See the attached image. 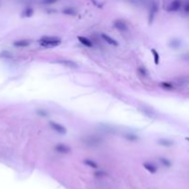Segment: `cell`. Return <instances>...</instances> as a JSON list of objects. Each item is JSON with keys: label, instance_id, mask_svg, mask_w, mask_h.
<instances>
[{"label": "cell", "instance_id": "obj_1", "mask_svg": "<svg viewBox=\"0 0 189 189\" xmlns=\"http://www.w3.org/2000/svg\"><path fill=\"white\" fill-rule=\"evenodd\" d=\"M39 44L45 48H54L61 44V40L56 37H49V36H43L38 41Z\"/></svg>", "mask_w": 189, "mask_h": 189}, {"label": "cell", "instance_id": "obj_2", "mask_svg": "<svg viewBox=\"0 0 189 189\" xmlns=\"http://www.w3.org/2000/svg\"><path fill=\"white\" fill-rule=\"evenodd\" d=\"M49 126H50V127L52 128V129L54 130L56 133H57V134H60V135L66 134V128L62 124L56 123V122H55V121H50Z\"/></svg>", "mask_w": 189, "mask_h": 189}, {"label": "cell", "instance_id": "obj_3", "mask_svg": "<svg viewBox=\"0 0 189 189\" xmlns=\"http://www.w3.org/2000/svg\"><path fill=\"white\" fill-rule=\"evenodd\" d=\"M54 149L60 154H69L71 152V148L64 143H58L55 146Z\"/></svg>", "mask_w": 189, "mask_h": 189}, {"label": "cell", "instance_id": "obj_4", "mask_svg": "<svg viewBox=\"0 0 189 189\" xmlns=\"http://www.w3.org/2000/svg\"><path fill=\"white\" fill-rule=\"evenodd\" d=\"M113 27H115L117 31L121 32H125L128 31V26L126 24V22L123 19H115L113 23Z\"/></svg>", "mask_w": 189, "mask_h": 189}, {"label": "cell", "instance_id": "obj_5", "mask_svg": "<svg viewBox=\"0 0 189 189\" xmlns=\"http://www.w3.org/2000/svg\"><path fill=\"white\" fill-rule=\"evenodd\" d=\"M54 63L56 64H59V65H62L64 66H67V67H71V69H76V67H78V64L72 61V60L69 59H57L55 60Z\"/></svg>", "mask_w": 189, "mask_h": 189}, {"label": "cell", "instance_id": "obj_6", "mask_svg": "<svg viewBox=\"0 0 189 189\" xmlns=\"http://www.w3.org/2000/svg\"><path fill=\"white\" fill-rule=\"evenodd\" d=\"M83 142H84L85 145H88L89 147H95L101 144L102 139L100 138H96V137H89L87 139H83Z\"/></svg>", "mask_w": 189, "mask_h": 189}, {"label": "cell", "instance_id": "obj_7", "mask_svg": "<svg viewBox=\"0 0 189 189\" xmlns=\"http://www.w3.org/2000/svg\"><path fill=\"white\" fill-rule=\"evenodd\" d=\"M182 6V1L181 0H173L167 7V11L169 12H176Z\"/></svg>", "mask_w": 189, "mask_h": 189}, {"label": "cell", "instance_id": "obj_8", "mask_svg": "<svg viewBox=\"0 0 189 189\" xmlns=\"http://www.w3.org/2000/svg\"><path fill=\"white\" fill-rule=\"evenodd\" d=\"M101 37H102V39L105 43H107L110 45H113V46H117V45H118V42L116 40L113 39V37H111L110 35L106 34V33H102Z\"/></svg>", "mask_w": 189, "mask_h": 189}, {"label": "cell", "instance_id": "obj_9", "mask_svg": "<svg viewBox=\"0 0 189 189\" xmlns=\"http://www.w3.org/2000/svg\"><path fill=\"white\" fill-rule=\"evenodd\" d=\"M78 40L79 41V43L81 44H83L84 46H86L88 48H92L93 46V43L90 41L89 38H87L85 36H78Z\"/></svg>", "mask_w": 189, "mask_h": 189}, {"label": "cell", "instance_id": "obj_10", "mask_svg": "<svg viewBox=\"0 0 189 189\" xmlns=\"http://www.w3.org/2000/svg\"><path fill=\"white\" fill-rule=\"evenodd\" d=\"M157 142L159 145L162 146V147H172V146H173V144H175V142L168 139H158Z\"/></svg>", "mask_w": 189, "mask_h": 189}, {"label": "cell", "instance_id": "obj_11", "mask_svg": "<svg viewBox=\"0 0 189 189\" xmlns=\"http://www.w3.org/2000/svg\"><path fill=\"white\" fill-rule=\"evenodd\" d=\"M13 45L16 47H27L29 45H31V42L29 40H19L15 41L13 43Z\"/></svg>", "mask_w": 189, "mask_h": 189}, {"label": "cell", "instance_id": "obj_12", "mask_svg": "<svg viewBox=\"0 0 189 189\" xmlns=\"http://www.w3.org/2000/svg\"><path fill=\"white\" fill-rule=\"evenodd\" d=\"M143 167H144L148 172H149L150 173H155L157 172L156 165H154L151 162H144L143 163Z\"/></svg>", "mask_w": 189, "mask_h": 189}, {"label": "cell", "instance_id": "obj_13", "mask_svg": "<svg viewBox=\"0 0 189 189\" xmlns=\"http://www.w3.org/2000/svg\"><path fill=\"white\" fill-rule=\"evenodd\" d=\"M160 86L161 88H162L163 89H166V90H172L175 89V86L172 84V82H169V81H162L160 83Z\"/></svg>", "mask_w": 189, "mask_h": 189}, {"label": "cell", "instance_id": "obj_14", "mask_svg": "<svg viewBox=\"0 0 189 189\" xmlns=\"http://www.w3.org/2000/svg\"><path fill=\"white\" fill-rule=\"evenodd\" d=\"M151 54L153 56V60H154V64L156 66H159L160 64V54L158 53V51L156 49H151Z\"/></svg>", "mask_w": 189, "mask_h": 189}, {"label": "cell", "instance_id": "obj_15", "mask_svg": "<svg viewBox=\"0 0 189 189\" xmlns=\"http://www.w3.org/2000/svg\"><path fill=\"white\" fill-rule=\"evenodd\" d=\"M124 137L126 139L129 140V141H138L139 140V137L137 135L132 134V133H126L124 135Z\"/></svg>", "mask_w": 189, "mask_h": 189}, {"label": "cell", "instance_id": "obj_16", "mask_svg": "<svg viewBox=\"0 0 189 189\" xmlns=\"http://www.w3.org/2000/svg\"><path fill=\"white\" fill-rule=\"evenodd\" d=\"M180 45H181V42L177 39H173L172 40L170 43H169V46L172 47V49H177L180 47Z\"/></svg>", "mask_w": 189, "mask_h": 189}, {"label": "cell", "instance_id": "obj_17", "mask_svg": "<svg viewBox=\"0 0 189 189\" xmlns=\"http://www.w3.org/2000/svg\"><path fill=\"white\" fill-rule=\"evenodd\" d=\"M84 163L88 166H89L90 168L92 169H98V164L92 161V160H89V159H86V160H84Z\"/></svg>", "mask_w": 189, "mask_h": 189}, {"label": "cell", "instance_id": "obj_18", "mask_svg": "<svg viewBox=\"0 0 189 189\" xmlns=\"http://www.w3.org/2000/svg\"><path fill=\"white\" fill-rule=\"evenodd\" d=\"M160 162L163 166H165V167L169 168V167H171V166H172V162H170V160H168V159H166V158H163V157L160 158Z\"/></svg>", "mask_w": 189, "mask_h": 189}, {"label": "cell", "instance_id": "obj_19", "mask_svg": "<svg viewBox=\"0 0 189 189\" xmlns=\"http://www.w3.org/2000/svg\"><path fill=\"white\" fill-rule=\"evenodd\" d=\"M33 9H31V7H29V9H26L24 11H23V13H22V17H26V18H28V17H32V15H33Z\"/></svg>", "mask_w": 189, "mask_h": 189}, {"label": "cell", "instance_id": "obj_20", "mask_svg": "<svg viewBox=\"0 0 189 189\" xmlns=\"http://www.w3.org/2000/svg\"><path fill=\"white\" fill-rule=\"evenodd\" d=\"M63 12H64V14H66V15H75L76 14V10L74 9H72V7H67V9L63 10Z\"/></svg>", "mask_w": 189, "mask_h": 189}, {"label": "cell", "instance_id": "obj_21", "mask_svg": "<svg viewBox=\"0 0 189 189\" xmlns=\"http://www.w3.org/2000/svg\"><path fill=\"white\" fill-rule=\"evenodd\" d=\"M58 1V0H42V3L43 5H53Z\"/></svg>", "mask_w": 189, "mask_h": 189}, {"label": "cell", "instance_id": "obj_22", "mask_svg": "<svg viewBox=\"0 0 189 189\" xmlns=\"http://www.w3.org/2000/svg\"><path fill=\"white\" fill-rule=\"evenodd\" d=\"M139 73L143 75V76H147L148 75V70L145 69L144 66H140L139 69Z\"/></svg>", "mask_w": 189, "mask_h": 189}, {"label": "cell", "instance_id": "obj_23", "mask_svg": "<svg viewBox=\"0 0 189 189\" xmlns=\"http://www.w3.org/2000/svg\"><path fill=\"white\" fill-rule=\"evenodd\" d=\"M37 113L40 116H46L47 115V113L45 111H43V110H38L37 111Z\"/></svg>", "mask_w": 189, "mask_h": 189}, {"label": "cell", "instance_id": "obj_24", "mask_svg": "<svg viewBox=\"0 0 189 189\" xmlns=\"http://www.w3.org/2000/svg\"><path fill=\"white\" fill-rule=\"evenodd\" d=\"M185 139H186L187 141H189V137H186V138H185Z\"/></svg>", "mask_w": 189, "mask_h": 189}]
</instances>
